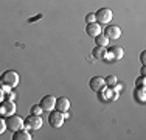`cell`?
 I'll list each match as a JSON object with an SVG mask.
<instances>
[{
  "mask_svg": "<svg viewBox=\"0 0 146 140\" xmlns=\"http://www.w3.org/2000/svg\"><path fill=\"white\" fill-rule=\"evenodd\" d=\"M86 22H87V23H93V22H96L95 14H87V16H86Z\"/></svg>",
  "mask_w": 146,
  "mask_h": 140,
  "instance_id": "obj_22",
  "label": "cell"
},
{
  "mask_svg": "<svg viewBox=\"0 0 146 140\" xmlns=\"http://www.w3.org/2000/svg\"><path fill=\"white\" fill-rule=\"evenodd\" d=\"M86 33H87L90 37H96L98 34H101V25H100L98 22L87 23V27H86Z\"/></svg>",
  "mask_w": 146,
  "mask_h": 140,
  "instance_id": "obj_10",
  "label": "cell"
},
{
  "mask_svg": "<svg viewBox=\"0 0 146 140\" xmlns=\"http://www.w3.org/2000/svg\"><path fill=\"white\" fill-rule=\"evenodd\" d=\"M42 112H44V109L40 107V104H34L31 107V114H34V115H42Z\"/></svg>",
  "mask_w": 146,
  "mask_h": 140,
  "instance_id": "obj_20",
  "label": "cell"
},
{
  "mask_svg": "<svg viewBox=\"0 0 146 140\" xmlns=\"http://www.w3.org/2000/svg\"><path fill=\"white\" fill-rule=\"evenodd\" d=\"M56 111L59 112H67L70 109V100L65 97H61V98H56Z\"/></svg>",
  "mask_w": 146,
  "mask_h": 140,
  "instance_id": "obj_11",
  "label": "cell"
},
{
  "mask_svg": "<svg viewBox=\"0 0 146 140\" xmlns=\"http://www.w3.org/2000/svg\"><path fill=\"white\" fill-rule=\"evenodd\" d=\"M123 87H124V86H123V84H120V83H117V84H115V86H113V87H112V89H113V92H117V93H118V92H121V90H123Z\"/></svg>",
  "mask_w": 146,
  "mask_h": 140,
  "instance_id": "obj_23",
  "label": "cell"
},
{
  "mask_svg": "<svg viewBox=\"0 0 146 140\" xmlns=\"http://www.w3.org/2000/svg\"><path fill=\"white\" fill-rule=\"evenodd\" d=\"M104 55H106V47H100V45H96L92 51V56L95 59H103Z\"/></svg>",
  "mask_w": 146,
  "mask_h": 140,
  "instance_id": "obj_16",
  "label": "cell"
},
{
  "mask_svg": "<svg viewBox=\"0 0 146 140\" xmlns=\"http://www.w3.org/2000/svg\"><path fill=\"white\" fill-rule=\"evenodd\" d=\"M44 125L42 118H40V115H34L31 114L30 117H27L25 120H23V126H25L27 129H31V131H37V129H40Z\"/></svg>",
  "mask_w": 146,
  "mask_h": 140,
  "instance_id": "obj_4",
  "label": "cell"
},
{
  "mask_svg": "<svg viewBox=\"0 0 146 140\" xmlns=\"http://www.w3.org/2000/svg\"><path fill=\"white\" fill-rule=\"evenodd\" d=\"M64 112H59V111H56V112H53L51 111L50 112V115H48V123H50L53 128H61L62 125H64Z\"/></svg>",
  "mask_w": 146,
  "mask_h": 140,
  "instance_id": "obj_6",
  "label": "cell"
},
{
  "mask_svg": "<svg viewBox=\"0 0 146 140\" xmlns=\"http://www.w3.org/2000/svg\"><path fill=\"white\" fill-rule=\"evenodd\" d=\"M89 86L93 92H100L101 89L106 87V81H104V78H101V76H93V78L90 79Z\"/></svg>",
  "mask_w": 146,
  "mask_h": 140,
  "instance_id": "obj_9",
  "label": "cell"
},
{
  "mask_svg": "<svg viewBox=\"0 0 146 140\" xmlns=\"http://www.w3.org/2000/svg\"><path fill=\"white\" fill-rule=\"evenodd\" d=\"M98 95H100V98H101L103 101H109V100H112V97H113V89L106 86L104 89H101L98 92Z\"/></svg>",
  "mask_w": 146,
  "mask_h": 140,
  "instance_id": "obj_13",
  "label": "cell"
},
{
  "mask_svg": "<svg viewBox=\"0 0 146 140\" xmlns=\"http://www.w3.org/2000/svg\"><path fill=\"white\" fill-rule=\"evenodd\" d=\"M56 106V98L53 95H47L40 100V107L44 109V112H51Z\"/></svg>",
  "mask_w": 146,
  "mask_h": 140,
  "instance_id": "obj_7",
  "label": "cell"
},
{
  "mask_svg": "<svg viewBox=\"0 0 146 140\" xmlns=\"http://www.w3.org/2000/svg\"><path fill=\"white\" fill-rule=\"evenodd\" d=\"M95 42H96V45H100V47H107V45H109V39H107L104 34H98V36L95 37Z\"/></svg>",
  "mask_w": 146,
  "mask_h": 140,
  "instance_id": "obj_17",
  "label": "cell"
},
{
  "mask_svg": "<svg viewBox=\"0 0 146 140\" xmlns=\"http://www.w3.org/2000/svg\"><path fill=\"white\" fill-rule=\"evenodd\" d=\"M134 98L138 103H145L146 101V89L145 87H137V89L134 90Z\"/></svg>",
  "mask_w": 146,
  "mask_h": 140,
  "instance_id": "obj_14",
  "label": "cell"
},
{
  "mask_svg": "<svg viewBox=\"0 0 146 140\" xmlns=\"http://www.w3.org/2000/svg\"><path fill=\"white\" fill-rule=\"evenodd\" d=\"M16 114V103L13 100H3L0 103V117H9Z\"/></svg>",
  "mask_w": 146,
  "mask_h": 140,
  "instance_id": "obj_5",
  "label": "cell"
},
{
  "mask_svg": "<svg viewBox=\"0 0 146 140\" xmlns=\"http://www.w3.org/2000/svg\"><path fill=\"white\" fill-rule=\"evenodd\" d=\"M6 128L13 132L25 128V126H23V118L17 114H13V115H9V117H6Z\"/></svg>",
  "mask_w": 146,
  "mask_h": 140,
  "instance_id": "obj_3",
  "label": "cell"
},
{
  "mask_svg": "<svg viewBox=\"0 0 146 140\" xmlns=\"http://www.w3.org/2000/svg\"><path fill=\"white\" fill-rule=\"evenodd\" d=\"M5 131H6V121L0 117V134H3Z\"/></svg>",
  "mask_w": 146,
  "mask_h": 140,
  "instance_id": "obj_21",
  "label": "cell"
},
{
  "mask_svg": "<svg viewBox=\"0 0 146 140\" xmlns=\"http://www.w3.org/2000/svg\"><path fill=\"white\" fill-rule=\"evenodd\" d=\"M140 73H141V75H145V73H146V69H145V67H141V70H140Z\"/></svg>",
  "mask_w": 146,
  "mask_h": 140,
  "instance_id": "obj_26",
  "label": "cell"
},
{
  "mask_svg": "<svg viewBox=\"0 0 146 140\" xmlns=\"http://www.w3.org/2000/svg\"><path fill=\"white\" fill-rule=\"evenodd\" d=\"M140 61H141V64H146V51H141V55H140Z\"/></svg>",
  "mask_w": 146,
  "mask_h": 140,
  "instance_id": "obj_24",
  "label": "cell"
},
{
  "mask_svg": "<svg viewBox=\"0 0 146 140\" xmlns=\"http://www.w3.org/2000/svg\"><path fill=\"white\" fill-rule=\"evenodd\" d=\"M109 50H110V53H112V56H113V61H120V59H123V56H124V50H123L121 47L115 45V47L109 48Z\"/></svg>",
  "mask_w": 146,
  "mask_h": 140,
  "instance_id": "obj_15",
  "label": "cell"
},
{
  "mask_svg": "<svg viewBox=\"0 0 146 140\" xmlns=\"http://www.w3.org/2000/svg\"><path fill=\"white\" fill-rule=\"evenodd\" d=\"M0 86H2V79H0Z\"/></svg>",
  "mask_w": 146,
  "mask_h": 140,
  "instance_id": "obj_27",
  "label": "cell"
},
{
  "mask_svg": "<svg viewBox=\"0 0 146 140\" xmlns=\"http://www.w3.org/2000/svg\"><path fill=\"white\" fill-rule=\"evenodd\" d=\"M104 36L107 37V39H118V37L121 36V28L118 25H107L106 30H104Z\"/></svg>",
  "mask_w": 146,
  "mask_h": 140,
  "instance_id": "obj_8",
  "label": "cell"
},
{
  "mask_svg": "<svg viewBox=\"0 0 146 140\" xmlns=\"http://www.w3.org/2000/svg\"><path fill=\"white\" fill-rule=\"evenodd\" d=\"M3 100H5V92H3V89L0 87V103H2Z\"/></svg>",
  "mask_w": 146,
  "mask_h": 140,
  "instance_id": "obj_25",
  "label": "cell"
},
{
  "mask_svg": "<svg viewBox=\"0 0 146 140\" xmlns=\"http://www.w3.org/2000/svg\"><path fill=\"white\" fill-rule=\"evenodd\" d=\"M112 17H113V11L109 8H100L98 11L95 13V19L100 25H106V23L112 22Z\"/></svg>",
  "mask_w": 146,
  "mask_h": 140,
  "instance_id": "obj_2",
  "label": "cell"
},
{
  "mask_svg": "<svg viewBox=\"0 0 146 140\" xmlns=\"http://www.w3.org/2000/svg\"><path fill=\"white\" fill-rule=\"evenodd\" d=\"M0 79H2V84H5V86H9L11 89H14V87L19 86V73L16 72V70H6L5 73H2V76H0Z\"/></svg>",
  "mask_w": 146,
  "mask_h": 140,
  "instance_id": "obj_1",
  "label": "cell"
},
{
  "mask_svg": "<svg viewBox=\"0 0 146 140\" xmlns=\"http://www.w3.org/2000/svg\"><path fill=\"white\" fill-rule=\"evenodd\" d=\"M13 139H14V140H31L33 137H31V134L28 132V129H27V128H22V129H19V131L14 132Z\"/></svg>",
  "mask_w": 146,
  "mask_h": 140,
  "instance_id": "obj_12",
  "label": "cell"
},
{
  "mask_svg": "<svg viewBox=\"0 0 146 140\" xmlns=\"http://www.w3.org/2000/svg\"><path fill=\"white\" fill-rule=\"evenodd\" d=\"M104 81H106V86L107 87H113L118 83V78H117L115 75H109L107 78H104Z\"/></svg>",
  "mask_w": 146,
  "mask_h": 140,
  "instance_id": "obj_18",
  "label": "cell"
},
{
  "mask_svg": "<svg viewBox=\"0 0 146 140\" xmlns=\"http://www.w3.org/2000/svg\"><path fill=\"white\" fill-rule=\"evenodd\" d=\"M135 87H146V78H145V75H141L140 78L135 79Z\"/></svg>",
  "mask_w": 146,
  "mask_h": 140,
  "instance_id": "obj_19",
  "label": "cell"
}]
</instances>
